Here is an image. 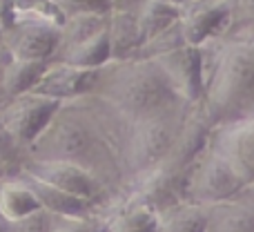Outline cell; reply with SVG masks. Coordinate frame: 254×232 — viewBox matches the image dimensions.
<instances>
[{"label":"cell","mask_w":254,"mask_h":232,"mask_svg":"<svg viewBox=\"0 0 254 232\" xmlns=\"http://www.w3.org/2000/svg\"><path fill=\"white\" fill-rule=\"evenodd\" d=\"M127 123L94 94L63 101L27 148V158L76 163L98 176L112 192L125 181L121 145Z\"/></svg>","instance_id":"cell-1"},{"label":"cell","mask_w":254,"mask_h":232,"mask_svg":"<svg viewBox=\"0 0 254 232\" xmlns=\"http://www.w3.org/2000/svg\"><path fill=\"white\" fill-rule=\"evenodd\" d=\"M203 116L212 127L254 118V29L225 31L201 47Z\"/></svg>","instance_id":"cell-2"},{"label":"cell","mask_w":254,"mask_h":232,"mask_svg":"<svg viewBox=\"0 0 254 232\" xmlns=\"http://www.w3.org/2000/svg\"><path fill=\"white\" fill-rule=\"evenodd\" d=\"M92 94L125 121H138L183 103L170 87L156 61L145 56L110 61L98 67Z\"/></svg>","instance_id":"cell-3"},{"label":"cell","mask_w":254,"mask_h":232,"mask_svg":"<svg viewBox=\"0 0 254 232\" xmlns=\"http://www.w3.org/2000/svg\"><path fill=\"white\" fill-rule=\"evenodd\" d=\"M190 107L192 105L181 103L158 114L127 123L123 145H121V165H123L125 181L149 172L167 156L188 118Z\"/></svg>","instance_id":"cell-4"},{"label":"cell","mask_w":254,"mask_h":232,"mask_svg":"<svg viewBox=\"0 0 254 232\" xmlns=\"http://www.w3.org/2000/svg\"><path fill=\"white\" fill-rule=\"evenodd\" d=\"M246 192V183L207 145L198 152V156L190 163L185 172L183 201L198 203V206H214V203L239 199Z\"/></svg>","instance_id":"cell-5"},{"label":"cell","mask_w":254,"mask_h":232,"mask_svg":"<svg viewBox=\"0 0 254 232\" xmlns=\"http://www.w3.org/2000/svg\"><path fill=\"white\" fill-rule=\"evenodd\" d=\"M20 174H27L31 179H38L47 185L63 190L67 194L83 199V201L92 203V206H101L107 197L110 190L105 188L98 176H94L89 170L76 165L69 161H38V158H25V163L20 165ZM16 172V174H18Z\"/></svg>","instance_id":"cell-6"},{"label":"cell","mask_w":254,"mask_h":232,"mask_svg":"<svg viewBox=\"0 0 254 232\" xmlns=\"http://www.w3.org/2000/svg\"><path fill=\"white\" fill-rule=\"evenodd\" d=\"M61 25L31 13H16L11 25L0 31V45L11 58L52 61L58 47Z\"/></svg>","instance_id":"cell-7"},{"label":"cell","mask_w":254,"mask_h":232,"mask_svg":"<svg viewBox=\"0 0 254 232\" xmlns=\"http://www.w3.org/2000/svg\"><path fill=\"white\" fill-rule=\"evenodd\" d=\"M58 105H61L58 101L40 96L36 92L18 94L0 103V123L11 134V139L27 152V148L43 132Z\"/></svg>","instance_id":"cell-8"},{"label":"cell","mask_w":254,"mask_h":232,"mask_svg":"<svg viewBox=\"0 0 254 232\" xmlns=\"http://www.w3.org/2000/svg\"><path fill=\"white\" fill-rule=\"evenodd\" d=\"M207 148L232 167L248 190L254 188V118L214 125L207 134Z\"/></svg>","instance_id":"cell-9"},{"label":"cell","mask_w":254,"mask_h":232,"mask_svg":"<svg viewBox=\"0 0 254 232\" xmlns=\"http://www.w3.org/2000/svg\"><path fill=\"white\" fill-rule=\"evenodd\" d=\"M156 61L161 72L165 74L174 94L188 105H198L203 94V65L201 49L194 45H176L172 49L149 56Z\"/></svg>","instance_id":"cell-10"},{"label":"cell","mask_w":254,"mask_h":232,"mask_svg":"<svg viewBox=\"0 0 254 232\" xmlns=\"http://www.w3.org/2000/svg\"><path fill=\"white\" fill-rule=\"evenodd\" d=\"M181 38L185 45L201 47L210 38L230 31V7L225 0H188L179 16Z\"/></svg>","instance_id":"cell-11"},{"label":"cell","mask_w":254,"mask_h":232,"mask_svg":"<svg viewBox=\"0 0 254 232\" xmlns=\"http://www.w3.org/2000/svg\"><path fill=\"white\" fill-rule=\"evenodd\" d=\"M94 83H96V70H83L61 61H49L31 92L63 103L92 94Z\"/></svg>","instance_id":"cell-12"},{"label":"cell","mask_w":254,"mask_h":232,"mask_svg":"<svg viewBox=\"0 0 254 232\" xmlns=\"http://www.w3.org/2000/svg\"><path fill=\"white\" fill-rule=\"evenodd\" d=\"M20 174V172H18ZM22 179L27 181V185L31 188L34 197L38 199L40 208L47 210L49 215L61 217V219H87V217L96 215V206L83 201V199L74 197V194H67L63 190L54 188V185H47L38 179H31L27 174H20Z\"/></svg>","instance_id":"cell-13"},{"label":"cell","mask_w":254,"mask_h":232,"mask_svg":"<svg viewBox=\"0 0 254 232\" xmlns=\"http://www.w3.org/2000/svg\"><path fill=\"white\" fill-rule=\"evenodd\" d=\"M107 38H110L112 61L134 58L138 54L143 38H140L136 16L129 9H110V13H107Z\"/></svg>","instance_id":"cell-14"},{"label":"cell","mask_w":254,"mask_h":232,"mask_svg":"<svg viewBox=\"0 0 254 232\" xmlns=\"http://www.w3.org/2000/svg\"><path fill=\"white\" fill-rule=\"evenodd\" d=\"M129 11L136 16L143 45L156 38L165 29H170L181 16V7H176L170 0H136L129 7Z\"/></svg>","instance_id":"cell-15"},{"label":"cell","mask_w":254,"mask_h":232,"mask_svg":"<svg viewBox=\"0 0 254 232\" xmlns=\"http://www.w3.org/2000/svg\"><path fill=\"white\" fill-rule=\"evenodd\" d=\"M36 210H40V203L20 174L0 179V217L7 224H16Z\"/></svg>","instance_id":"cell-16"},{"label":"cell","mask_w":254,"mask_h":232,"mask_svg":"<svg viewBox=\"0 0 254 232\" xmlns=\"http://www.w3.org/2000/svg\"><path fill=\"white\" fill-rule=\"evenodd\" d=\"M205 208V232H254V206L241 201V197Z\"/></svg>","instance_id":"cell-17"},{"label":"cell","mask_w":254,"mask_h":232,"mask_svg":"<svg viewBox=\"0 0 254 232\" xmlns=\"http://www.w3.org/2000/svg\"><path fill=\"white\" fill-rule=\"evenodd\" d=\"M207 208L198 203L179 201L156 212L158 232H205Z\"/></svg>","instance_id":"cell-18"},{"label":"cell","mask_w":254,"mask_h":232,"mask_svg":"<svg viewBox=\"0 0 254 232\" xmlns=\"http://www.w3.org/2000/svg\"><path fill=\"white\" fill-rule=\"evenodd\" d=\"M47 63L49 61H20V58L9 56L2 67V83H0L2 101L18 96V94L31 92L43 70L47 67Z\"/></svg>","instance_id":"cell-19"},{"label":"cell","mask_w":254,"mask_h":232,"mask_svg":"<svg viewBox=\"0 0 254 232\" xmlns=\"http://www.w3.org/2000/svg\"><path fill=\"white\" fill-rule=\"evenodd\" d=\"M103 224H105V232H158L156 212L125 201Z\"/></svg>","instance_id":"cell-20"},{"label":"cell","mask_w":254,"mask_h":232,"mask_svg":"<svg viewBox=\"0 0 254 232\" xmlns=\"http://www.w3.org/2000/svg\"><path fill=\"white\" fill-rule=\"evenodd\" d=\"M25 158H27V152L11 139V134L0 123V163L7 167L9 174H16L20 170V165L25 163Z\"/></svg>","instance_id":"cell-21"},{"label":"cell","mask_w":254,"mask_h":232,"mask_svg":"<svg viewBox=\"0 0 254 232\" xmlns=\"http://www.w3.org/2000/svg\"><path fill=\"white\" fill-rule=\"evenodd\" d=\"M230 7V31L254 29V0H225Z\"/></svg>","instance_id":"cell-22"},{"label":"cell","mask_w":254,"mask_h":232,"mask_svg":"<svg viewBox=\"0 0 254 232\" xmlns=\"http://www.w3.org/2000/svg\"><path fill=\"white\" fill-rule=\"evenodd\" d=\"M58 217L49 215L47 210H36L31 212L29 217H25V219L16 221V224H11V232H52L54 226H56Z\"/></svg>","instance_id":"cell-23"},{"label":"cell","mask_w":254,"mask_h":232,"mask_svg":"<svg viewBox=\"0 0 254 232\" xmlns=\"http://www.w3.org/2000/svg\"><path fill=\"white\" fill-rule=\"evenodd\" d=\"M52 232H105V224L96 219V215L87 219H61L58 217Z\"/></svg>","instance_id":"cell-24"},{"label":"cell","mask_w":254,"mask_h":232,"mask_svg":"<svg viewBox=\"0 0 254 232\" xmlns=\"http://www.w3.org/2000/svg\"><path fill=\"white\" fill-rule=\"evenodd\" d=\"M7 58H9V54L4 52V47L0 45V83H2V67H4V63H7ZM0 103H2V89H0Z\"/></svg>","instance_id":"cell-25"},{"label":"cell","mask_w":254,"mask_h":232,"mask_svg":"<svg viewBox=\"0 0 254 232\" xmlns=\"http://www.w3.org/2000/svg\"><path fill=\"white\" fill-rule=\"evenodd\" d=\"M0 232H11V224H7L2 217H0Z\"/></svg>","instance_id":"cell-26"},{"label":"cell","mask_w":254,"mask_h":232,"mask_svg":"<svg viewBox=\"0 0 254 232\" xmlns=\"http://www.w3.org/2000/svg\"><path fill=\"white\" fill-rule=\"evenodd\" d=\"M7 174H9V172H7V167H4L2 163H0V179H4V176H7Z\"/></svg>","instance_id":"cell-27"}]
</instances>
